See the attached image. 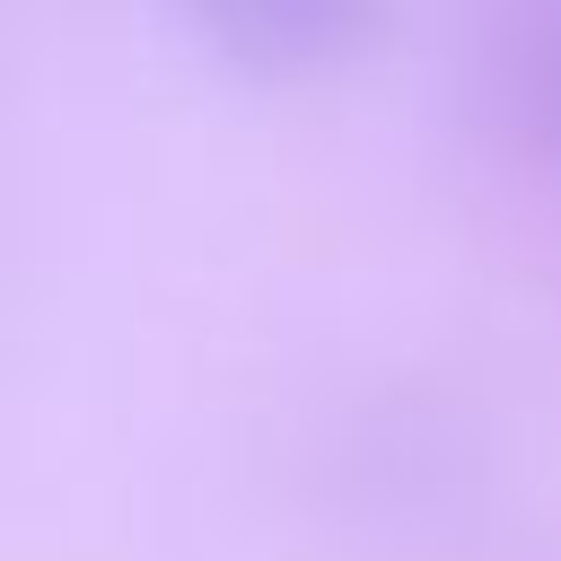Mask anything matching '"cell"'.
I'll list each match as a JSON object with an SVG mask.
<instances>
[{
  "mask_svg": "<svg viewBox=\"0 0 561 561\" xmlns=\"http://www.w3.org/2000/svg\"><path fill=\"white\" fill-rule=\"evenodd\" d=\"M184 26L245 79H324L386 35V0H175Z\"/></svg>",
  "mask_w": 561,
  "mask_h": 561,
  "instance_id": "cell-1",
  "label": "cell"
},
{
  "mask_svg": "<svg viewBox=\"0 0 561 561\" xmlns=\"http://www.w3.org/2000/svg\"><path fill=\"white\" fill-rule=\"evenodd\" d=\"M543 123H552V140H561V44H552V70H543Z\"/></svg>",
  "mask_w": 561,
  "mask_h": 561,
  "instance_id": "cell-2",
  "label": "cell"
}]
</instances>
